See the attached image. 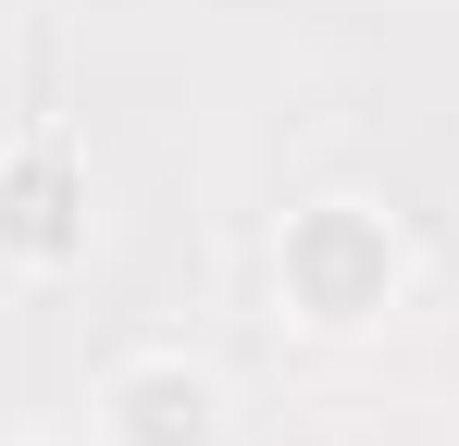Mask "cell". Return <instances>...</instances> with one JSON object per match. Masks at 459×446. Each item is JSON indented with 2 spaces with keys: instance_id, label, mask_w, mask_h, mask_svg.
<instances>
[{
  "instance_id": "3",
  "label": "cell",
  "mask_w": 459,
  "mask_h": 446,
  "mask_svg": "<svg viewBox=\"0 0 459 446\" xmlns=\"http://www.w3.org/2000/svg\"><path fill=\"white\" fill-rule=\"evenodd\" d=\"M0 248L13 261H75L87 248V186L63 161V137H25L0 161Z\"/></svg>"
},
{
  "instance_id": "1",
  "label": "cell",
  "mask_w": 459,
  "mask_h": 446,
  "mask_svg": "<svg viewBox=\"0 0 459 446\" xmlns=\"http://www.w3.org/2000/svg\"><path fill=\"white\" fill-rule=\"evenodd\" d=\"M273 286H286V310H299L310 335H360V322L397 310L410 248H397V223L373 199H310L286 223V248H273Z\"/></svg>"
},
{
  "instance_id": "2",
  "label": "cell",
  "mask_w": 459,
  "mask_h": 446,
  "mask_svg": "<svg viewBox=\"0 0 459 446\" xmlns=\"http://www.w3.org/2000/svg\"><path fill=\"white\" fill-rule=\"evenodd\" d=\"M100 446H224V384L199 360H125L100 384Z\"/></svg>"
}]
</instances>
